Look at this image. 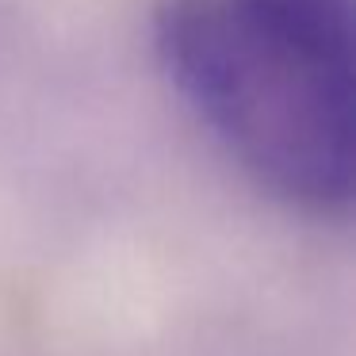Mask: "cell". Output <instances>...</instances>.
<instances>
[{
	"mask_svg": "<svg viewBox=\"0 0 356 356\" xmlns=\"http://www.w3.org/2000/svg\"><path fill=\"white\" fill-rule=\"evenodd\" d=\"M154 50L215 146L268 200L348 218L356 200L353 0H161Z\"/></svg>",
	"mask_w": 356,
	"mask_h": 356,
	"instance_id": "cell-1",
	"label": "cell"
}]
</instances>
